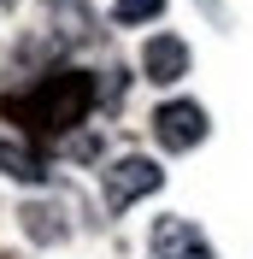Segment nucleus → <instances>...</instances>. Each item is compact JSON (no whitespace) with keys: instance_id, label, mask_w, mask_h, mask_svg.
<instances>
[{"instance_id":"nucleus-9","label":"nucleus","mask_w":253,"mask_h":259,"mask_svg":"<svg viewBox=\"0 0 253 259\" xmlns=\"http://www.w3.org/2000/svg\"><path fill=\"white\" fill-rule=\"evenodd\" d=\"M0 6H18V0H0Z\"/></svg>"},{"instance_id":"nucleus-5","label":"nucleus","mask_w":253,"mask_h":259,"mask_svg":"<svg viewBox=\"0 0 253 259\" xmlns=\"http://www.w3.org/2000/svg\"><path fill=\"white\" fill-rule=\"evenodd\" d=\"M142 71H147V82H159V89L183 82V77H189V41H183V35H171V30L147 35V48H142Z\"/></svg>"},{"instance_id":"nucleus-3","label":"nucleus","mask_w":253,"mask_h":259,"mask_svg":"<svg viewBox=\"0 0 253 259\" xmlns=\"http://www.w3.org/2000/svg\"><path fill=\"white\" fill-rule=\"evenodd\" d=\"M89 100H95V89H89V77H77V71H59V77L41 89V95H30L24 106H12V112H35V106H48V118L53 124H77L82 112H89Z\"/></svg>"},{"instance_id":"nucleus-6","label":"nucleus","mask_w":253,"mask_h":259,"mask_svg":"<svg viewBox=\"0 0 253 259\" xmlns=\"http://www.w3.org/2000/svg\"><path fill=\"white\" fill-rule=\"evenodd\" d=\"M18 224H24V236H30V242H41V247H53V242H65V236H71L65 212H59V206H41V200L18 212Z\"/></svg>"},{"instance_id":"nucleus-8","label":"nucleus","mask_w":253,"mask_h":259,"mask_svg":"<svg viewBox=\"0 0 253 259\" xmlns=\"http://www.w3.org/2000/svg\"><path fill=\"white\" fill-rule=\"evenodd\" d=\"M159 12H165V0H112V18L118 24H147Z\"/></svg>"},{"instance_id":"nucleus-2","label":"nucleus","mask_w":253,"mask_h":259,"mask_svg":"<svg viewBox=\"0 0 253 259\" xmlns=\"http://www.w3.org/2000/svg\"><path fill=\"white\" fill-rule=\"evenodd\" d=\"M206 106L200 100H165L153 112V136H159V147L165 153H189V147H200L206 142Z\"/></svg>"},{"instance_id":"nucleus-1","label":"nucleus","mask_w":253,"mask_h":259,"mask_svg":"<svg viewBox=\"0 0 253 259\" xmlns=\"http://www.w3.org/2000/svg\"><path fill=\"white\" fill-rule=\"evenodd\" d=\"M159 183H165V171H159V159H147V153H124V159L106 165V206L124 212L136 206L142 194H153Z\"/></svg>"},{"instance_id":"nucleus-7","label":"nucleus","mask_w":253,"mask_h":259,"mask_svg":"<svg viewBox=\"0 0 253 259\" xmlns=\"http://www.w3.org/2000/svg\"><path fill=\"white\" fill-rule=\"evenodd\" d=\"M0 171L12 183H48V165L30 142H0Z\"/></svg>"},{"instance_id":"nucleus-4","label":"nucleus","mask_w":253,"mask_h":259,"mask_svg":"<svg viewBox=\"0 0 253 259\" xmlns=\"http://www.w3.org/2000/svg\"><path fill=\"white\" fill-rule=\"evenodd\" d=\"M147 247H153V259H212V242L194 230V218H177V212L171 218H153Z\"/></svg>"}]
</instances>
